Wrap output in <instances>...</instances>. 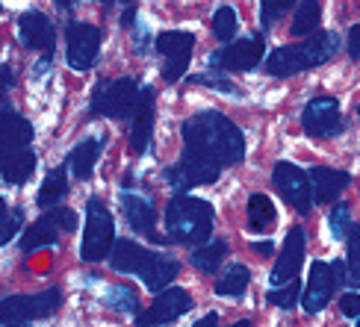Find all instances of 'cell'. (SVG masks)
<instances>
[{
	"instance_id": "obj_47",
	"label": "cell",
	"mask_w": 360,
	"mask_h": 327,
	"mask_svg": "<svg viewBox=\"0 0 360 327\" xmlns=\"http://www.w3.org/2000/svg\"><path fill=\"white\" fill-rule=\"evenodd\" d=\"M231 327H254L248 319H243V321H236V324H231Z\"/></svg>"
},
{
	"instance_id": "obj_22",
	"label": "cell",
	"mask_w": 360,
	"mask_h": 327,
	"mask_svg": "<svg viewBox=\"0 0 360 327\" xmlns=\"http://www.w3.org/2000/svg\"><path fill=\"white\" fill-rule=\"evenodd\" d=\"M177 272H180V262H177L174 257H169V254H157V251H154L151 262L145 265V272H142L139 277H142L145 289H151L154 295H160L162 289H169V283L177 277Z\"/></svg>"
},
{
	"instance_id": "obj_23",
	"label": "cell",
	"mask_w": 360,
	"mask_h": 327,
	"mask_svg": "<svg viewBox=\"0 0 360 327\" xmlns=\"http://www.w3.org/2000/svg\"><path fill=\"white\" fill-rule=\"evenodd\" d=\"M30 142H33V124L18 112H12L9 100H4V154L30 147Z\"/></svg>"
},
{
	"instance_id": "obj_38",
	"label": "cell",
	"mask_w": 360,
	"mask_h": 327,
	"mask_svg": "<svg viewBox=\"0 0 360 327\" xmlns=\"http://www.w3.org/2000/svg\"><path fill=\"white\" fill-rule=\"evenodd\" d=\"M148 39H151V33H148V24L136 21V27H133V51L148 53Z\"/></svg>"
},
{
	"instance_id": "obj_17",
	"label": "cell",
	"mask_w": 360,
	"mask_h": 327,
	"mask_svg": "<svg viewBox=\"0 0 360 327\" xmlns=\"http://www.w3.org/2000/svg\"><path fill=\"white\" fill-rule=\"evenodd\" d=\"M154 86H145L142 88V100H139V109L133 115V124H130V151L142 156L148 154L151 147V136H154Z\"/></svg>"
},
{
	"instance_id": "obj_49",
	"label": "cell",
	"mask_w": 360,
	"mask_h": 327,
	"mask_svg": "<svg viewBox=\"0 0 360 327\" xmlns=\"http://www.w3.org/2000/svg\"><path fill=\"white\" fill-rule=\"evenodd\" d=\"M103 4H107V6H110V4H115V0H103Z\"/></svg>"
},
{
	"instance_id": "obj_50",
	"label": "cell",
	"mask_w": 360,
	"mask_h": 327,
	"mask_svg": "<svg viewBox=\"0 0 360 327\" xmlns=\"http://www.w3.org/2000/svg\"><path fill=\"white\" fill-rule=\"evenodd\" d=\"M357 327H360V319H357Z\"/></svg>"
},
{
	"instance_id": "obj_2",
	"label": "cell",
	"mask_w": 360,
	"mask_h": 327,
	"mask_svg": "<svg viewBox=\"0 0 360 327\" xmlns=\"http://www.w3.org/2000/svg\"><path fill=\"white\" fill-rule=\"evenodd\" d=\"M337 53H340V39L334 33H313L298 44L275 48L266 59V71L272 77H292V74L331 62Z\"/></svg>"
},
{
	"instance_id": "obj_51",
	"label": "cell",
	"mask_w": 360,
	"mask_h": 327,
	"mask_svg": "<svg viewBox=\"0 0 360 327\" xmlns=\"http://www.w3.org/2000/svg\"><path fill=\"white\" fill-rule=\"evenodd\" d=\"M357 115H360V107H357Z\"/></svg>"
},
{
	"instance_id": "obj_27",
	"label": "cell",
	"mask_w": 360,
	"mask_h": 327,
	"mask_svg": "<svg viewBox=\"0 0 360 327\" xmlns=\"http://www.w3.org/2000/svg\"><path fill=\"white\" fill-rule=\"evenodd\" d=\"M228 260V242H221V239H210L204 245H198L192 251V265L198 269L201 274H213L219 265Z\"/></svg>"
},
{
	"instance_id": "obj_33",
	"label": "cell",
	"mask_w": 360,
	"mask_h": 327,
	"mask_svg": "<svg viewBox=\"0 0 360 327\" xmlns=\"http://www.w3.org/2000/svg\"><path fill=\"white\" fill-rule=\"evenodd\" d=\"M328 230H331V239H337V242H342L349 236V230H352L349 203H340V206H334V210L328 213Z\"/></svg>"
},
{
	"instance_id": "obj_4",
	"label": "cell",
	"mask_w": 360,
	"mask_h": 327,
	"mask_svg": "<svg viewBox=\"0 0 360 327\" xmlns=\"http://www.w3.org/2000/svg\"><path fill=\"white\" fill-rule=\"evenodd\" d=\"M139 100H142V88L136 86V80H130V77L101 80L92 92L89 109H92V115H107V118H115V121H127V118L136 115Z\"/></svg>"
},
{
	"instance_id": "obj_16",
	"label": "cell",
	"mask_w": 360,
	"mask_h": 327,
	"mask_svg": "<svg viewBox=\"0 0 360 327\" xmlns=\"http://www.w3.org/2000/svg\"><path fill=\"white\" fill-rule=\"evenodd\" d=\"M304 242L307 236L302 227H290V233L283 236V248H281V260L272 269V286H283L295 280V274L302 272L304 265Z\"/></svg>"
},
{
	"instance_id": "obj_10",
	"label": "cell",
	"mask_w": 360,
	"mask_h": 327,
	"mask_svg": "<svg viewBox=\"0 0 360 327\" xmlns=\"http://www.w3.org/2000/svg\"><path fill=\"white\" fill-rule=\"evenodd\" d=\"M272 183L278 189V195L287 201L295 213L307 215L313 210V183H310V174L302 171L292 162H278L275 171H272Z\"/></svg>"
},
{
	"instance_id": "obj_21",
	"label": "cell",
	"mask_w": 360,
	"mask_h": 327,
	"mask_svg": "<svg viewBox=\"0 0 360 327\" xmlns=\"http://www.w3.org/2000/svg\"><path fill=\"white\" fill-rule=\"evenodd\" d=\"M101 151H103V139L101 136H89V139L77 142V147H74V151L68 154V159H65L68 171L77 177V180H89L92 171H95V162H98Z\"/></svg>"
},
{
	"instance_id": "obj_1",
	"label": "cell",
	"mask_w": 360,
	"mask_h": 327,
	"mask_svg": "<svg viewBox=\"0 0 360 327\" xmlns=\"http://www.w3.org/2000/svg\"><path fill=\"white\" fill-rule=\"evenodd\" d=\"M184 154L174 166L162 171L174 195H184L192 186H210L219 180L221 168L239 166L245 159V136L228 115L204 109L186 118L184 127Z\"/></svg>"
},
{
	"instance_id": "obj_6",
	"label": "cell",
	"mask_w": 360,
	"mask_h": 327,
	"mask_svg": "<svg viewBox=\"0 0 360 327\" xmlns=\"http://www.w3.org/2000/svg\"><path fill=\"white\" fill-rule=\"evenodd\" d=\"M349 283V272L346 265H342L340 260L334 262H322L316 260L310 265V277H307V289L302 292V309L304 313H319V309L328 307V301L334 298V292Z\"/></svg>"
},
{
	"instance_id": "obj_46",
	"label": "cell",
	"mask_w": 360,
	"mask_h": 327,
	"mask_svg": "<svg viewBox=\"0 0 360 327\" xmlns=\"http://www.w3.org/2000/svg\"><path fill=\"white\" fill-rule=\"evenodd\" d=\"M56 4L63 6V9H71V6H74V0H56Z\"/></svg>"
},
{
	"instance_id": "obj_37",
	"label": "cell",
	"mask_w": 360,
	"mask_h": 327,
	"mask_svg": "<svg viewBox=\"0 0 360 327\" xmlns=\"http://www.w3.org/2000/svg\"><path fill=\"white\" fill-rule=\"evenodd\" d=\"M0 210H4V233H0V245H9L15 236H18V227H21V221H24V210H9L6 201L0 198Z\"/></svg>"
},
{
	"instance_id": "obj_31",
	"label": "cell",
	"mask_w": 360,
	"mask_h": 327,
	"mask_svg": "<svg viewBox=\"0 0 360 327\" xmlns=\"http://www.w3.org/2000/svg\"><path fill=\"white\" fill-rule=\"evenodd\" d=\"M210 29L219 41H233L236 39V29H239V18L231 6H219L213 12V21H210Z\"/></svg>"
},
{
	"instance_id": "obj_42",
	"label": "cell",
	"mask_w": 360,
	"mask_h": 327,
	"mask_svg": "<svg viewBox=\"0 0 360 327\" xmlns=\"http://www.w3.org/2000/svg\"><path fill=\"white\" fill-rule=\"evenodd\" d=\"M192 327H219V316H216V313H207L204 319H198V321H195Z\"/></svg>"
},
{
	"instance_id": "obj_45",
	"label": "cell",
	"mask_w": 360,
	"mask_h": 327,
	"mask_svg": "<svg viewBox=\"0 0 360 327\" xmlns=\"http://www.w3.org/2000/svg\"><path fill=\"white\" fill-rule=\"evenodd\" d=\"M0 327H30V321H0Z\"/></svg>"
},
{
	"instance_id": "obj_18",
	"label": "cell",
	"mask_w": 360,
	"mask_h": 327,
	"mask_svg": "<svg viewBox=\"0 0 360 327\" xmlns=\"http://www.w3.org/2000/svg\"><path fill=\"white\" fill-rule=\"evenodd\" d=\"M18 36L24 41V48L53 53L56 33H53V24H51L48 15H41V12H24L21 18H18Z\"/></svg>"
},
{
	"instance_id": "obj_7",
	"label": "cell",
	"mask_w": 360,
	"mask_h": 327,
	"mask_svg": "<svg viewBox=\"0 0 360 327\" xmlns=\"http://www.w3.org/2000/svg\"><path fill=\"white\" fill-rule=\"evenodd\" d=\"M80 225V218L74 210L68 206H56V210H48L39 221L27 227L24 239H21V251L30 254V251L36 248H44V245H56L59 242V233H74Z\"/></svg>"
},
{
	"instance_id": "obj_29",
	"label": "cell",
	"mask_w": 360,
	"mask_h": 327,
	"mask_svg": "<svg viewBox=\"0 0 360 327\" xmlns=\"http://www.w3.org/2000/svg\"><path fill=\"white\" fill-rule=\"evenodd\" d=\"M319 18H322L319 0H302V4H298V9H295V18H292L290 33H292L295 39H307V36L316 33Z\"/></svg>"
},
{
	"instance_id": "obj_11",
	"label": "cell",
	"mask_w": 360,
	"mask_h": 327,
	"mask_svg": "<svg viewBox=\"0 0 360 327\" xmlns=\"http://www.w3.org/2000/svg\"><path fill=\"white\" fill-rule=\"evenodd\" d=\"M302 127L307 136L313 139H325V136H340L346 130L340 112V100L334 95H319L307 100V107L302 109Z\"/></svg>"
},
{
	"instance_id": "obj_24",
	"label": "cell",
	"mask_w": 360,
	"mask_h": 327,
	"mask_svg": "<svg viewBox=\"0 0 360 327\" xmlns=\"http://www.w3.org/2000/svg\"><path fill=\"white\" fill-rule=\"evenodd\" d=\"M36 171V154L30 147H21V151H9L4 154V162H0V174L9 186H21L27 183Z\"/></svg>"
},
{
	"instance_id": "obj_40",
	"label": "cell",
	"mask_w": 360,
	"mask_h": 327,
	"mask_svg": "<svg viewBox=\"0 0 360 327\" xmlns=\"http://www.w3.org/2000/svg\"><path fill=\"white\" fill-rule=\"evenodd\" d=\"M349 53H352V59H360V24H354L349 29Z\"/></svg>"
},
{
	"instance_id": "obj_25",
	"label": "cell",
	"mask_w": 360,
	"mask_h": 327,
	"mask_svg": "<svg viewBox=\"0 0 360 327\" xmlns=\"http://www.w3.org/2000/svg\"><path fill=\"white\" fill-rule=\"evenodd\" d=\"M65 195H68V166H59L48 171V177L41 180L36 203H39V210H53L59 201H65Z\"/></svg>"
},
{
	"instance_id": "obj_19",
	"label": "cell",
	"mask_w": 360,
	"mask_h": 327,
	"mask_svg": "<svg viewBox=\"0 0 360 327\" xmlns=\"http://www.w3.org/2000/svg\"><path fill=\"white\" fill-rule=\"evenodd\" d=\"M307 174H310L313 201H316V203L337 201L342 192L349 189V183H352V174L349 171H337V168H325V166H313Z\"/></svg>"
},
{
	"instance_id": "obj_48",
	"label": "cell",
	"mask_w": 360,
	"mask_h": 327,
	"mask_svg": "<svg viewBox=\"0 0 360 327\" xmlns=\"http://www.w3.org/2000/svg\"><path fill=\"white\" fill-rule=\"evenodd\" d=\"M122 4H127V6H133V4H136V0H122Z\"/></svg>"
},
{
	"instance_id": "obj_13",
	"label": "cell",
	"mask_w": 360,
	"mask_h": 327,
	"mask_svg": "<svg viewBox=\"0 0 360 327\" xmlns=\"http://www.w3.org/2000/svg\"><path fill=\"white\" fill-rule=\"evenodd\" d=\"M65 44L68 65L74 71H89L101 53V29L89 21H71L65 29Z\"/></svg>"
},
{
	"instance_id": "obj_3",
	"label": "cell",
	"mask_w": 360,
	"mask_h": 327,
	"mask_svg": "<svg viewBox=\"0 0 360 327\" xmlns=\"http://www.w3.org/2000/svg\"><path fill=\"white\" fill-rule=\"evenodd\" d=\"M166 233L177 245H204L213 236V206L192 195H174L166 203Z\"/></svg>"
},
{
	"instance_id": "obj_30",
	"label": "cell",
	"mask_w": 360,
	"mask_h": 327,
	"mask_svg": "<svg viewBox=\"0 0 360 327\" xmlns=\"http://www.w3.org/2000/svg\"><path fill=\"white\" fill-rule=\"evenodd\" d=\"M103 304H107L110 309H115V313H133V316H139V298H136V292H133L130 286H124V283H115V286H110L107 292H103Z\"/></svg>"
},
{
	"instance_id": "obj_5",
	"label": "cell",
	"mask_w": 360,
	"mask_h": 327,
	"mask_svg": "<svg viewBox=\"0 0 360 327\" xmlns=\"http://www.w3.org/2000/svg\"><path fill=\"white\" fill-rule=\"evenodd\" d=\"M115 227H112V213L107 210V203L101 198L86 201V233L80 245V257L86 262H101L112 254L115 245Z\"/></svg>"
},
{
	"instance_id": "obj_28",
	"label": "cell",
	"mask_w": 360,
	"mask_h": 327,
	"mask_svg": "<svg viewBox=\"0 0 360 327\" xmlns=\"http://www.w3.org/2000/svg\"><path fill=\"white\" fill-rule=\"evenodd\" d=\"M248 283H251V272L245 269V265L231 262L228 269H224V274L216 280V292L224 295V298H243Z\"/></svg>"
},
{
	"instance_id": "obj_14",
	"label": "cell",
	"mask_w": 360,
	"mask_h": 327,
	"mask_svg": "<svg viewBox=\"0 0 360 327\" xmlns=\"http://www.w3.org/2000/svg\"><path fill=\"white\" fill-rule=\"evenodd\" d=\"M192 309V298H189V292L186 289H180V286H169V289H162L154 304L145 309V313L136 316V324L139 327H157V324H172L177 321L180 316H186Z\"/></svg>"
},
{
	"instance_id": "obj_39",
	"label": "cell",
	"mask_w": 360,
	"mask_h": 327,
	"mask_svg": "<svg viewBox=\"0 0 360 327\" xmlns=\"http://www.w3.org/2000/svg\"><path fill=\"white\" fill-rule=\"evenodd\" d=\"M340 309H342V316L346 319H360V295L357 292H349V295H342L340 298Z\"/></svg>"
},
{
	"instance_id": "obj_34",
	"label": "cell",
	"mask_w": 360,
	"mask_h": 327,
	"mask_svg": "<svg viewBox=\"0 0 360 327\" xmlns=\"http://www.w3.org/2000/svg\"><path fill=\"white\" fill-rule=\"evenodd\" d=\"M349 283L360 289V225H352L349 230V257H346Z\"/></svg>"
},
{
	"instance_id": "obj_44",
	"label": "cell",
	"mask_w": 360,
	"mask_h": 327,
	"mask_svg": "<svg viewBox=\"0 0 360 327\" xmlns=\"http://www.w3.org/2000/svg\"><path fill=\"white\" fill-rule=\"evenodd\" d=\"M0 74H4V95H6L9 88H12V68L4 65V68H0Z\"/></svg>"
},
{
	"instance_id": "obj_9",
	"label": "cell",
	"mask_w": 360,
	"mask_h": 327,
	"mask_svg": "<svg viewBox=\"0 0 360 327\" xmlns=\"http://www.w3.org/2000/svg\"><path fill=\"white\" fill-rule=\"evenodd\" d=\"M154 48L162 56V80L177 83L189 68V59H192V51H195V36L184 33V29H169V33L157 36Z\"/></svg>"
},
{
	"instance_id": "obj_35",
	"label": "cell",
	"mask_w": 360,
	"mask_h": 327,
	"mask_svg": "<svg viewBox=\"0 0 360 327\" xmlns=\"http://www.w3.org/2000/svg\"><path fill=\"white\" fill-rule=\"evenodd\" d=\"M295 0H260V24L266 29H272L283 15H287L292 9Z\"/></svg>"
},
{
	"instance_id": "obj_26",
	"label": "cell",
	"mask_w": 360,
	"mask_h": 327,
	"mask_svg": "<svg viewBox=\"0 0 360 327\" xmlns=\"http://www.w3.org/2000/svg\"><path fill=\"white\" fill-rule=\"evenodd\" d=\"M278 221V210L269 195H251L248 198V230L251 233H269Z\"/></svg>"
},
{
	"instance_id": "obj_12",
	"label": "cell",
	"mask_w": 360,
	"mask_h": 327,
	"mask_svg": "<svg viewBox=\"0 0 360 327\" xmlns=\"http://www.w3.org/2000/svg\"><path fill=\"white\" fill-rule=\"evenodd\" d=\"M266 56V39L263 36H251V39H239L228 48H219L210 53V68L213 71H251L263 62Z\"/></svg>"
},
{
	"instance_id": "obj_43",
	"label": "cell",
	"mask_w": 360,
	"mask_h": 327,
	"mask_svg": "<svg viewBox=\"0 0 360 327\" xmlns=\"http://www.w3.org/2000/svg\"><path fill=\"white\" fill-rule=\"evenodd\" d=\"M251 251H254V254L269 257V254H272V242H254V245H251Z\"/></svg>"
},
{
	"instance_id": "obj_36",
	"label": "cell",
	"mask_w": 360,
	"mask_h": 327,
	"mask_svg": "<svg viewBox=\"0 0 360 327\" xmlns=\"http://www.w3.org/2000/svg\"><path fill=\"white\" fill-rule=\"evenodd\" d=\"M189 83H195V86H210V88H216V92H221V95L239 98L236 83H231L228 77H224V74H195V77H189Z\"/></svg>"
},
{
	"instance_id": "obj_8",
	"label": "cell",
	"mask_w": 360,
	"mask_h": 327,
	"mask_svg": "<svg viewBox=\"0 0 360 327\" xmlns=\"http://www.w3.org/2000/svg\"><path fill=\"white\" fill-rule=\"evenodd\" d=\"M63 307V292L48 289L36 295H12L0 304V321H36L48 319Z\"/></svg>"
},
{
	"instance_id": "obj_41",
	"label": "cell",
	"mask_w": 360,
	"mask_h": 327,
	"mask_svg": "<svg viewBox=\"0 0 360 327\" xmlns=\"http://www.w3.org/2000/svg\"><path fill=\"white\" fill-rule=\"evenodd\" d=\"M122 27H124V29H133V27H136V4L124 9V15H122Z\"/></svg>"
},
{
	"instance_id": "obj_32",
	"label": "cell",
	"mask_w": 360,
	"mask_h": 327,
	"mask_svg": "<svg viewBox=\"0 0 360 327\" xmlns=\"http://www.w3.org/2000/svg\"><path fill=\"white\" fill-rule=\"evenodd\" d=\"M298 295H302V283L298 280H290V283H283V286H272L266 295V301L278 307V309H292L295 301H298Z\"/></svg>"
},
{
	"instance_id": "obj_20",
	"label": "cell",
	"mask_w": 360,
	"mask_h": 327,
	"mask_svg": "<svg viewBox=\"0 0 360 327\" xmlns=\"http://www.w3.org/2000/svg\"><path fill=\"white\" fill-rule=\"evenodd\" d=\"M151 257H154V251L136 245L133 239H118L112 245L110 265H112L115 272H122V274H142L145 265L151 262Z\"/></svg>"
},
{
	"instance_id": "obj_15",
	"label": "cell",
	"mask_w": 360,
	"mask_h": 327,
	"mask_svg": "<svg viewBox=\"0 0 360 327\" xmlns=\"http://www.w3.org/2000/svg\"><path fill=\"white\" fill-rule=\"evenodd\" d=\"M122 213H124V221H127V225L136 230V233L148 236L151 242L162 245V242L169 239V236H162V233L157 230L160 213H157V206H154L151 198L136 195V192H124V195H122Z\"/></svg>"
}]
</instances>
